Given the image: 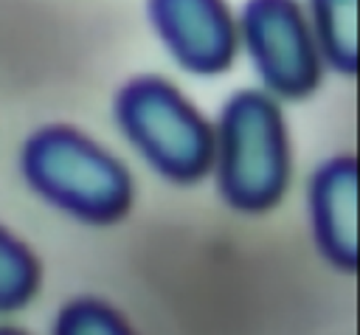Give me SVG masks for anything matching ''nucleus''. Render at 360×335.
I'll list each match as a JSON object with an SVG mask.
<instances>
[{
    "mask_svg": "<svg viewBox=\"0 0 360 335\" xmlns=\"http://www.w3.org/2000/svg\"><path fill=\"white\" fill-rule=\"evenodd\" d=\"M56 332L59 335H121L127 332V321L110 304H101L93 298H76L59 310Z\"/></svg>",
    "mask_w": 360,
    "mask_h": 335,
    "instance_id": "obj_9",
    "label": "nucleus"
},
{
    "mask_svg": "<svg viewBox=\"0 0 360 335\" xmlns=\"http://www.w3.org/2000/svg\"><path fill=\"white\" fill-rule=\"evenodd\" d=\"M309 25L321 51L338 73L357 70V0H309Z\"/></svg>",
    "mask_w": 360,
    "mask_h": 335,
    "instance_id": "obj_7",
    "label": "nucleus"
},
{
    "mask_svg": "<svg viewBox=\"0 0 360 335\" xmlns=\"http://www.w3.org/2000/svg\"><path fill=\"white\" fill-rule=\"evenodd\" d=\"M217 183L222 200L245 214L273 208L290 177V146L278 104L259 90L233 93L214 132Z\"/></svg>",
    "mask_w": 360,
    "mask_h": 335,
    "instance_id": "obj_2",
    "label": "nucleus"
},
{
    "mask_svg": "<svg viewBox=\"0 0 360 335\" xmlns=\"http://www.w3.org/2000/svg\"><path fill=\"white\" fill-rule=\"evenodd\" d=\"M115 121L163 177L191 183L211 169L214 129L166 79L138 76L127 82L115 96Z\"/></svg>",
    "mask_w": 360,
    "mask_h": 335,
    "instance_id": "obj_3",
    "label": "nucleus"
},
{
    "mask_svg": "<svg viewBox=\"0 0 360 335\" xmlns=\"http://www.w3.org/2000/svg\"><path fill=\"white\" fill-rule=\"evenodd\" d=\"M239 31L262 82L276 96L301 99L318 87L321 51L295 0H248Z\"/></svg>",
    "mask_w": 360,
    "mask_h": 335,
    "instance_id": "obj_4",
    "label": "nucleus"
},
{
    "mask_svg": "<svg viewBox=\"0 0 360 335\" xmlns=\"http://www.w3.org/2000/svg\"><path fill=\"white\" fill-rule=\"evenodd\" d=\"M39 267L28 248L0 228V310L22 307L37 290Z\"/></svg>",
    "mask_w": 360,
    "mask_h": 335,
    "instance_id": "obj_8",
    "label": "nucleus"
},
{
    "mask_svg": "<svg viewBox=\"0 0 360 335\" xmlns=\"http://www.w3.org/2000/svg\"><path fill=\"white\" fill-rule=\"evenodd\" d=\"M149 20L169 53L191 73H219L233 56L225 0H149Z\"/></svg>",
    "mask_w": 360,
    "mask_h": 335,
    "instance_id": "obj_5",
    "label": "nucleus"
},
{
    "mask_svg": "<svg viewBox=\"0 0 360 335\" xmlns=\"http://www.w3.org/2000/svg\"><path fill=\"white\" fill-rule=\"evenodd\" d=\"M309 220L321 253L340 270L357 267V163L326 160L309 180Z\"/></svg>",
    "mask_w": 360,
    "mask_h": 335,
    "instance_id": "obj_6",
    "label": "nucleus"
},
{
    "mask_svg": "<svg viewBox=\"0 0 360 335\" xmlns=\"http://www.w3.org/2000/svg\"><path fill=\"white\" fill-rule=\"evenodd\" d=\"M28 186L56 208L84 222H115L132 203L127 169L73 127H42L20 155Z\"/></svg>",
    "mask_w": 360,
    "mask_h": 335,
    "instance_id": "obj_1",
    "label": "nucleus"
}]
</instances>
